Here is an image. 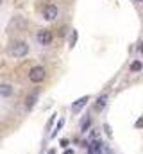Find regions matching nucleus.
Wrapping results in <instances>:
<instances>
[{
    "label": "nucleus",
    "instance_id": "obj_11",
    "mask_svg": "<svg viewBox=\"0 0 143 154\" xmlns=\"http://www.w3.org/2000/svg\"><path fill=\"white\" fill-rule=\"evenodd\" d=\"M63 125H65V118L61 116V120H57V124H56V127H54V131L50 133V136H52V138H56V136L59 134V131L63 129Z\"/></svg>",
    "mask_w": 143,
    "mask_h": 154
},
{
    "label": "nucleus",
    "instance_id": "obj_12",
    "mask_svg": "<svg viewBox=\"0 0 143 154\" xmlns=\"http://www.w3.org/2000/svg\"><path fill=\"white\" fill-rule=\"evenodd\" d=\"M77 39H79V34H77V31H72L70 41H68V47H70V48H73V47H75V43H77Z\"/></svg>",
    "mask_w": 143,
    "mask_h": 154
},
{
    "label": "nucleus",
    "instance_id": "obj_9",
    "mask_svg": "<svg viewBox=\"0 0 143 154\" xmlns=\"http://www.w3.org/2000/svg\"><path fill=\"white\" fill-rule=\"evenodd\" d=\"M91 125H93V116L88 113L86 116H82V120H81V133H88Z\"/></svg>",
    "mask_w": 143,
    "mask_h": 154
},
{
    "label": "nucleus",
    "instance_id": "obj_17",
    "mask_svg": "<svg viewBox=\"0 0 143 154\" xmlns=\"http://www.w3.org/2000/svg\"><path fill=\"white\" fill-rule=\"evenodd\" d=\"M48 154H54V151H50V152H48Z\"/></svg>",
    "mask_w": 143,
    "mask_h": 154
},
{
    "label": "nucleus",
    "instance_id": "obj_8",
    "mask_svg": "<svg viewBox=\"0 0 143 154\" xmlns=\"http://www.w3.org/2000/svg\"><path fill=\"white\" fill-rule=\"evenodd\" d=\"M38 97H39V93H38V91H34V93H29V95H27V99H25V109H27V111H31V109L36 106Z\"/></svg>",
    "mask_w": 143,
    "mask_h": 154
},
{
    "label": "nucleus",
    "instance_id": "obj_6",
    "mask_svg": "<svg viewBox=\"0 0 143 154\" xmlns=\"http://www.w3.org/2000/svg\"><path fill=\"white\" fill-rule=\"evenodd\" d=\"M88 102H90V95L79 97V99H77V100L72 104V113H75V115H77V113H79V111H81V109H82L86 104H88Z\"/></svg>",
    "mask_w": 143,
    "mask_h": 154
},
{
    "label": "nucleus",
    "instance_id": "obj_3",
    "mask_svg": "<svg viewBox=\"0 0 143 154\" xmlns=\"http://www.w3.org/2000/svg\"><path fill=\"white\" fill-rule=\"evenodd\" d=\"M36 39H38V43H39L41 47H48V45L52 43V39H54V34H52V31H48V29H41V31H38Z\"/></svg>",
    "mask_w": 143,
    "mask_h": 154
},
{
    "label": "nucleus",
    "instance_id": "obj_14",
    "mask_svg": "<svg viewBox=\"0 0 143 154\" xmlns=\"http://www.w3.org/2000/svg\"><path fill=\"white\" fill-rule=\"evenodd\" d=\"M141 127H143V116L138 120V122H136V129H141Z\"/></svg>",
    "mask_w": 143,
    "mask_h": 154
},
{
    "label": "nucleus",
    "instance_id": "obj_15",
    "mask_svg": "<svg viewBox=\"0 0 143 154\" xmlns=\"http://www.w3.org/2000/svg\"><path fill=\"white\" fill-rule=\"evenodd\" d=\"M66 145H68V140H66V138H63V140H61V147H66Z\"/></svg>",
    "mask_w": 143,
    "mask_h": 154
},
{
    "label": "nucleus",
    "instance_id": "obj_13",
    "mask_svg": "<svg viewBox=\"0 0 143 154\" xmlns=\"http://www.w3.org/2000/svg\"><path fill=\"white\" fill-rule=\"evenodd\" d=\"M141 68H143L141 61H132V63H131V72H140Z\"/></svg>",
    "mask_w": 143,
    "mask_h": 154
},
{
    "label": "nucleus",
    "instance_id": "obj_16",
    "mask_svg": "<svg viewBox=\"0 0 143 154\" xmlns=\"http://www.w3.org/2000/svg\"><path fill=\"white\" fill-rule=\"evenodd\" d=\"M65 154H75V152H73L72 149H66V151H65Z\"/></svg>",
    "mask_w": 143,
    "mask_h": 154
},
{
    "label": "nucleus",
    "instance_id": "obj_7",
    "mask_svg": "<svg viewBox=\"0 0 143 154\" xmlns=\"http://www.w3.org/2000/svg\"><path fill=\"white\" fill-rule=\"evenodd\" d=\"M13 93H14V88H13L9 82H2V84H0V97H2V99H9Z\"/></svg>",
    "mask_w": 143,
    "mask_h": 154
},
{
    "label": "nucleus",
    "instance_id": "obj_2",
    "mask_svg": "<svg viewBox=\"0 0 143 154\" xmlns=\"http://www.w3.org/2000/svg\"><path fill=\"white\" fill-rule=\"evenodd\" d=\"M45 79H47V70H45V66L36 65V66H32V68L29 70V81H31V82L39 84V82H43Z\"/></svg>",
    "mask_w": 143,
    "mask_h": 154
},
{
    "label": "nucleus",
    "instance_id": "obj_4",
    "mask_svg": "<svg viewBox=\"0 0 143 154\" xmlns=\"http://www.w3.org/2000/svg\"><path fill=\"white\" fill-rule=\"evenodd\" d=\"M41 16H43V20H47V22H54V20L59 16V9H57L54 4H48V5L43 7Z\"/></svg>",
    "mask_w": 143,
    "mask_h": 154
},
{
    "label": "nucleus",
    "instance_id": "obj_5",
    "mask_svg": "<svg viewBox=\"0 0 143 154\" xmlns=\"http://www.w3.org/2000/svg\"><path fill=\"white\" fill-rule=\"evenodd\" d=\"M88 154H104V143L100 140H91L88 143Z\"/></svg>",
    "mask_w": 143,
    "mask_h": 154
},
{
    "label": "nucleus",
    "instance_id": "obj_1",
    "mask_svg": "<svg viewBox=\"0 0 143 154\" xmlns=\"http://www.w3.org/2000/svg\"><path fill=\"white\" fill-rule=\"evenodd\" d=\"M9 54L13 57H16V59H22V57H25L29 54V45L25 41H22V39H16V41H13L9 45Z\"/></svg>",
    "mask_w": 143,
    "mask_h": 154
},
{
    "label": "nucleus",
    "instance_id": "obj_10",
    "mask_svg": "<svg viewBox=\"0 0 143 154\" xmlns=\"http://www.w3.org/2000/svg\"><path fill=\"white\" fill-rule=\"evenodd\" d=\"M106 104H107V95L104 93V95H100V97L95 100V104H93V109H95L97 113H100V111H104Z\"/></svg>",
    "mask_w": 143,
    "mask_h": 154
},
{
    "label": "nucleus",
    "instance_id": "obj_18",
    "mask_svg": "<svg viewBox=\"0 0 143 154\" xmlns=\"http://www.w3.org/2000/svg\"><path fill=\"white\" fill-rule=\"evenodd\" d=\"M136 2H143V0H136Z\"/></svg>",
    "mask_w": 143,
    "mask_h": 154
}]
</instances>
